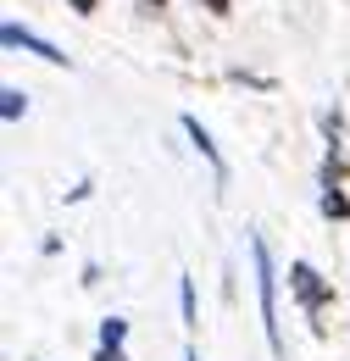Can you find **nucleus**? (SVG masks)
Wrapping results in <instances>:
<instances>
[{
    "mask_svg": "<svg viewBox=\"0 0 350 361\" xmlns=\"http://www.w3.org/2000/svg\"><path fill=\"white\" fill-rule=\"evenodd\" d=\"M251 262H256V295H262V328L272 356H284V334H278V272H272V256H267V239H251Z\"/></svg>",
    "mask_w": 350,
    "mask_h": 361,
    "instance_id": "f257e3e1",
    "label": "nucleus"
},
{
    "mask_svg": "<svg viewBox=\"0 0 350 361\" xmlns=\"http://www.w3.org/2000/svg\"><path fill=\"white\" fill-rule=\"evenodd\" d=\"M289 283H295V295H301V306H306V312H322V306L334 300V289L317 278L311 262H295V267H289Z\"/></svg>",
    "mask_w": 350,
    "mask_h": 361,
    "instance_id": "f03ea898",
    "label": "nucleus"
},
{
    "mask_svg": "<svg viewBox=\"0 0 350 361\" xmlns=\"http://www.w3.org/2000/svg\"><path fill=\"white\" fill-rule=\"evenodd\" d=\"M0 39H6V45H23V50H34V56H44L50 67H67V50H56L50 39L28 34V28H17V23H6V28H0Z\"/></svg>",
    "mask_w": 350,
    "mask_h": 361,
    "instance_id": "7ed1b4c3",
    "label": "nucleus"
},
{
    "mask_svg": "<svg viewBox=\"0 0 350 361\" xmlns=\"http://www.w3.org/2000/svg\"><path fill=\"white\" fill-rule=\"evenodd\" d=\"M183 134L195 139V150H200V156H206V161H212V173H228V167H222V156H217V145H212V134H206V128H200V117H183Z\"/></svg>",
    "mask_w": 350,
    "mask_h": 361,
    "instance_id": "20e7f679",
    "label": "nucleus"
},
{
    "mask_svg": "<svg viewBox=\"0 0 350 361\" xmlns=\"http://www.w3.org/2000/svg\"><path fill=\"white\" fill-rule=\"evenodd\" d=\"M322 217H350V195H339V189H322Z\"/></svg>",
    "mask_w": 350,
    "mask_h": 361,
    "instance_id": "39448f33",
    "label": "nucleus"
},
{
    "mask_svg": "<svg viewBox=\"0 0 350 361\" xmlns=\"http://www.w3.org/2000/svg\"><path fill=\"white\" fill-rule=\"evenodd\" d=\"M123 339H128V322L123 317H106L100 322V345H123Z\"/></svg>",
    "mask_w": 350,
    "mask_h": 361,
    "instance_id": "423d86ee",
    "label": "nucleus"
},
{
    "mask_svg": "<svg viewBox=\"0 0 350 361\" xmlns=\"http://www.w3.org/2000/svg\"><path fill=\"white\" fill-rule=\"evenodd\" d=\"M6 100H0V111H6V123H17L23 111H28V100H23V90H0Z\"/></svg>",
    "mask_w": 350,
    "mask_h": 361,
    "instance_id": "0eeeda50",
    "label": "nucleus"
},
{
    "mask_svg": "<svg viewBox=\"0 0 350 361\" xmlns=\"http://www.w3.org/2000/svg\"><path fill=\"white\" fill-rule=\"evenodd\" d=\"M178 306H183V322L195 328V283H189V278L178 283Z\"/></svg>",
    "mask_w": 350,
    "mask_h": 361,
    "instance_id": "6e6552de",
    "label": "nucleus"
},
{
    "mask_svg": "<svg viewBox=\"0 0 350 361\" xmlns=\"http://www.w3.org/2000/svg\"><path fill=\"white\" fill-rule=\"evenodd\" d=\"M95 361H128V350H123V345H100V356Z\"/></svg>",
    "mask_w": 350,
    "mask_h": 361,
    "instance_id": "1a4fd4ad",
    "label": "nucleus"
},
{
    "mask_svg": "<svg viewBox=\"0 0 350 361\" xmlns=\"http://www.w3.org/2000/svg\"><path fill=\"white\" fill-rule=\"evenodd\" d=\"M195 6H206V11H217V17H228V0H195Z\"/></svg>",
    "mask_w": 350,
    "mask_h": 361,
    "instance_id": "9d476101",
    "label": "nucleus"
},
{
    "mask_svg": "<svg viewBox=\"0 0 350 361\" xmlns=\"http://www.w3.org/2000/svg\"><path fill=\"white\" fill-rule=\"evenodd\" d=\"M67 6H73L78 17H89V11H95V0H67Z\"/></svg>",
    "mask_w": 350,
    "mask_h": 361,
    "instance_id": "9b49d317",
    "label": "nucleus"
},
{
    "mask_svg": "<svg viewBox=\"0 0 350 361\" xmlns=\"http://www.w3.org/2000/svg\"><path fill=\"white\" fill-rule=\"evenodd\" d=\"M150 6H162V0H150Z\"/></svg>",
    "mask_w": 350,
    "mask_h": 361,
    "instance_id": "f8f14e48",
    "label": "nucleus"
},
{
    "mask_svg": "<svg viewBox=\"0 0 350 361\" xmlns=\"http://www.w3.org/2000/svg\"><path fill=\"white\" fill-rule=\"evenodd\" d=\"M189 361H195V356H189Z\"/></svg>",
    "mask_w": 350,
    "mask_h": 361,
    "instance_id": "ddd939ff",
    "label": "nucleus"
}]
</instances>
